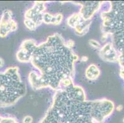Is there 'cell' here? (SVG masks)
<instances>
[{
  "label": "cell",
  "mask_w": 124,
  "mask_h": 123,
  "mask_svg": "<svg viewBox=\"0 0 124 123\" xmlns=\"http://www.w3.org/2000/svg\"><path fill=\"white\" fill-rule=\"evenodd\" d=\"M78 60L60 34H53L35 47L30 60L35 70L29 74V84L34 90L49 87L56 91L63 81L73 79Z\"/></svg>",
  "instance_id": "6da1fadb"
},
{
  "label": "cell",
  "mask_w": 124,
  "mask_h": 123,
  "mask_svg": "<svg viewBox=\"0 0 124 123\" xmlns=\"http://www.w3.org/2000/svg\"><path fill=\"white\" fill-rule=\"evenodd\" d=\"M115 108L113 101L106 98L87 100L83 87L73 83L55 91L39 123H104Z\"/></svg>",
  "instance_id": "7a4b0ae2"
},
{
  "label": "cell",
  "mask_w": 124,
  "mask_h": 123,
  "mask_svg": "<svg viewBox=\"0 0 124 123\" xmlns=\"http://www.w3.org/2000/svg\"><path fill=\"white\" fill-rule=\"evenodd\" d=\"M27 88L17 66H10L0 72V107L14 105L25 94Z\"/></svg>",
  "instance_id": "3957f363"
},
{
  "label": "cell",
  "mask_w": 124,
  "mask_h": 123,
  "mask_svg": "<svg viewBox=\"0 0 124 123\" xmlns=\"http://www.w3.org/2000/svg\"><path fill=\"white\" fill-rule=\"evenodd\" d=\"M102 7L101 41L105 42L110 36L124 31V1L104 2Z\"/></svg>",
  "instance_id": "277c9868"
},
{
  "label": "cell",
  "mask_w": 124,
  "mask_h": 123,
  "mask_svg": "<svg viewBox=\"0 0 124 123\" xmlns=\"http://www.w3.org/2000/svg\"><path fill=\"white\" fill-rule=\"evenodd\" d=\"M17 29V23L14 19L12 11L4 10L0 17V37L6 38Z\"/></svg>",
  "instance_id": "5b68a950"
},
{
  "label": "cell",
  "mask_w": 124,
  "mask_h": 123,
  "mask_svg": "<svg viewBox=\"0 0 124 123\" xmlns=\"http://www.w3.org/2000/svg\"><path fill=\"white\" fill-rule=\"evenodd\" d=\"M45 10V2L35 1L33 5L25 12L24 19L31 21L38 27L43 23V15Z\"/></svg>",
  "instance_id": "8992f818"
},
{
  "label": "cell",
  "mask_w": 124,
  "mask_h": 123,
  "mask_svg": "<svg viewBox=\"0 0 124 123\" xmlns=\"http://www.w3.org/2000/svg\"><path fill=\"white\" fill-rule=\"evenodd\" d=\"M37 46V42L33 39H25L22 43L17 51L16 57L21 63L30 62L31 55Z\"/></svg>",
  "instance_id": "52a82bcc"
},
{
  "label": "cell",
  "mask_w": 124,
  "mask_h": 123,
  "mask_svg": "<svg viewBox=\"0 0 124 123\" xmlns=\"http://www.w3.org/2000/svg\"><path fill=\"white\" fill-rule=\"evenodd\" d=\"M104 1L74 2L81 6L78 13L84 20H92L94 15L101 9Z\"/></svg>",
  "instance_id": "ba28073f"
},
{
  "label": "cell",
  "mask_w": 124,
  "mask_h": 123,
  "mask_svg": "<svg viewBox=\"0 0 124 123\" xmlns=\"http://www.w3.org/2000/svg\"><path fill=\"white\" fill-rule=\"evenodd\" d=\"M99 56L102 60L110 63H118L119 54L113 44L109 41L106 43L99 49Z\"/></svg>",
  "instance_id": "9c48e42d"
},
{
  "label": "cell",
  "mask_w": 124,
  "mask_h": 123,
  "mask_svg": "<svg viewBox=\"0 0 124 123\" xmlns=\"http://www.w3.org/2000/svg\"><path fill=\"white\" fill-rule=\"evenodd\" d=\"M101 74L100 69L95 64H90L86 68L85 75L87 80L90 81H94L98 78Z\"/></svg>",
  "instance_id": "30bf717a"
},
{
  "label": "cell",
  "mask_w": 124,
  "mask_h": 123,
  "mask_svg": "<svg viewBox=\"0 0 124 123\" xmlns=\"http://www.w3.org/2000/svg\"><path fill=\"white\" fill-rule=\"evenodd\" d=\"M92 20H84L82 19L78 25L74 29L75 33L78 36H83L86 34L90 29Z\"/></svg>",
  "instance_id": "8fae6325"
},
{
  "label": "cell",
  "mask_w": 124,
  "mask_h": 123,
  "mask_svg": "<svg viewBox=\"0 0 124 123\" xmlns=\"http://www.w3.org/2000/svg\"><path fill=\"white\" fill-rule=\"evenodd\" d=\"M82 18L78 12H76L70 15L67 19V24L72 29H75L78 24L81 22Z\"/></svg>",
  "instance_id": "7c38bea8"
},
{
  "label": "cell",
  "mask_w": 124,
  "mask_h": 123,
  "mask_svg": "<svg viewBox=\"0 0 124 123\" xmlns=\"http://www.w3.org/2000/svg\"><path fill=\"white\" fill-rule=\"evenodd\" d=\"M62 14L60 13H57L55 14H53L51 20L50 24L54 25H58L61 24L63 20Z\"/></svg>",
  "instance_id": "4fadbf2b"
},
{
  "label": "cell",
  "mask_w": 124,
  "mask_h": 123,
  "mask_svg": "<svg viewBox=\"0 0 124 123\" xmlns=\"http://www.w3.org/2000/svg\"><path fill=\"white\" fill-rule=\"evenodd\" d=\"M0 123H19L16 118L11 116H2L0 115Z\"/></svg>",
  "instance_id": "5bb4252c"
},
{
  "label": "cell",
  "mask_w": 124,
  "mask_h": 123,
  "mask_svg": "<svg viewBox=\"0 0 124 123\" xmlns=\"http://www.w3.org/2000/svg\"><path fill=\"white\" fill-rule=\"evenodd\" d=\"M89 44L90 46H91L93 48H95V49H100L101 47V45L100 44V43L98 41L95 40V39H91L89 40Z\"/></svg>",
  "instance_id": "9a60e30c"
},
{
  "label": "cell",
  "mask_w": 124,
  "mask_h": 123,
  "mask_svg": "<svg viewBox=\"0 0 124 123\" xmlns=\"http://www.w3.org/2000/svg\"><path fill=\"white\" fill-rule=\"evenodd\" d=\"M33 121V118L32 116L27 115L25 116L22 119V123H32Z\"/></svg>",
  "instance_id": "2e32d148"
},
{
  "label": "cell",
  "mask_w": 124,
  "mask_h": 123,
  "mask_svg": "<svg viewBox=\"0 0 124 123\" xmlns=\"http://www.w3.org/2000/svg\"><path fill=\"white\" fill-rule=\"evenodd\" d=\"M119 76L124 81V65L120 66V70H119Z\"/></svg>",
  "instance_id": "e0dca14e"
},
{
  "label": "cell",
  "mask_w": 124,
  "mask_h": 123,
  "mask_svg": "<svg viewBox=\"0 0 124 123\" xmlns=\"http://www.w3.org/2000/svg\"><path fill=\"white\" fill-rule=\"evenodd\" d=\"M66 44H67V46H68L69 47H70V48H72L74 46V45H75V43H74V41L73 40H72V39H69L67 41H66Z\"/></svg>",
  "instance_id": "ac0fdd59"
},
{
  "label": "cell",
  "mask_w": 124,
  "mask_h": 123,
  "mask_svg": "<svg viewBox=\"0 0 124 123\" xmlns=\"http://www.w3.org/2000/svg\"><path fill=\"white\" fill-rule=\"evenodd\" d=\"M123 108H124L123 106L122 105H119L117 106V107H116V108H115V109H116L117 111H122Z\"/></svg>",
  "instance_id": "d6986e66"
},
{
  "label": "cell",
  "mask_w": 124,
  "mask_h": 123,
  "mask_svg": "<svg viewBox=\"0 0 124 123\" xmlns=\"http://www.w3.org/2000/svg\"><path fill=\"white\" fill-rule=\"evenodd\" d=\"M4 64H5V62H4V59L0 57V68H3L4 66Z\"/></svg>",
  "instance_id": "ffe728a7"
},
{
  "label": "cell",
  "mask_w": 124,
  "mask_h": 123,
  "mask_svg": "<svg viewBox=\"0 0 124 123\" xmlns=\"http://www.w3.org/2000/svg\"><path fill=\"white\" fill-rule=\"evenodd\" d=\"M88 60V58L86 56H83V57H82V58H81L80 60L82 61V62H87Z\"/></svg>",
  "instance_id": "44dd1931"
},
{
  "label": "cell",
  "mask_w": 124,
  "mask_h": 123,
  "mask_svg": "<svg viewBox=\"0 0 124 123\" xmlns=\"http://www.w3.org/2000/svg\"><path fill=\"white\" fill-rule=\"evenodd\" d=\"M123 123H124V118H123Z\"/></svg>",
  "instance_id": "7402d4cb"
}]
</instances>
